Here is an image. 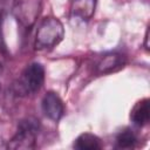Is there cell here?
<instances>
[{
    "mask_svg": "<svg viewBox=\"0 0 150 150\" xmlns=\"http://www.w3.org/2000/svg\"><path fill=\"white\" fill-rule=\"evenodd\" d=\"M43 81H45V69L42 64L35 62L29 64L23 70L21 77L19 79L14 88L15 91L20 95L33 94L42 87Z\"/></svg>",
    "mask_w": 150,
    "mask_h": 150,
    "instance_id": "7a4b0ae2",
    "label": "cell"
},
{
    "mask_svg": "<svg viewBox=\"0 0 150 150\" xmlns=\"http://www.w3.org/2000/svg\"><path fill=\"white\" fill-rule=\"evenodd\" d=\"M38 121L34 118H27L21 121L16 134L9 141L8 148L11 149H32L35 144L38 134Z\"/></svg>",
    "mask_w": 150,
    "mask_h": 150,
    "instance_id": "3957f363",
    "label": "cell"
},
{
    "mask_svg": "<svg viewBox=\"0 0 150 150\" xmlns=\"http://www.w3.org/2000/svg\"><path fill=\"white\" fill-rule=\"evenodd\" d=\"M96 6V0H73L70 13L73 16L81 20H88L93 16Z\"/></svg>",
    "mask_w": 150,
    "mask_h": 150,
    "instance_id": "8992f818",
    "label": "cell"
},
{
    "mask_svg": "<svg viewBox=\"0 0 150 150\" xmlns=\"http://www.w3.org/2000/svg\"><path fill=\"white\" fill-rule=\"evenodd\" d=\"M130 118L137 127H144L150 120V101L143 98L138 101L130 111Z\"/></svg>",
    "mask_w": 150,
    "mask_h": 150,
    "instance_id": "5b68a950",
    "label": "cell"
},
{
    "mask_svg": "<svg viewBox=\"0 0 150 150\" xmlns=\"http://www.w3.org/2000/svg\"><path fill=\"white\" fill-rule=\"evenodd\" d=\"M63 103L56 93L49 91L43 96L42 100V111L52 121H59L63 115Z\"/></svg>",
    "mask_w": 150,
    "mask_h": 150,
    "instance_id": "277c9868",
    "label": "cell"
},
{
    "mask_svg": "<svg viewBox=\"0 0 150 150\" xmlns=\"http://www.w3.org/2000/svg\"><path fill=\"white\" fill-rule=\"evenodd\" d=\"M136 143H137V137L130 129H125L121 131L116 137L117 149H131L136 145Z\"/></svg>",
    "mask_w": 150,
    "mask_h": 150,
    "instance_id": "9c48e42d",
    "label": "cell"
},
{
    "mask_svg": "<svg viewBox=\"0 0 150 150\" xmlns=\"http://www.w3.org/2000/svg\"><path fill=\"white\" fill-rule=\"evenodd\" d=\"M63 33V26L60 20L53 16L45 18L38 27L34 46L39 50L53 48L62 40Z\"/></svg>",
    "mask_w": 150,
    "mask_h": 150,
    "instance_id": "6da1fadb",
    "label": "cell"
},
{
    "mask_svg": "<svg viewBox=\"0 0 150 150\" xmlns=\"http://www.w3.org/2000/svg\"><path fill=\"white\" fill-rule=\"evenodd\" d=\"M148 40H149V29L146 30V33H145V49L148 50L149 49V43H148Z\"/></svg>",
    "mask_w": 150,
    "mask_h": 150,
    "instance_id": "8fae6325",
    "label": "cell"
},
{
    "mask_svg": "<svg viewBox=\"0 0 150 150\" xmlns=\"http://www.w3.org/2000/svg\"><path fill=\"white\" fill-rule=\"evenodd\" d=\"M73 146L77 150H98L102 148V143L96 135L84 132V134H81L74 141Z\"/></svg>",
    "mask_w": 150,
    "mask_h": 150,
    "instance_id": "52a82bcc",
    "label": "cell"
},
{
    "mask_svg": "<svg viewBox=\"0 0 150 150\" xmlns=\"http://www.w3.org/2000/svg\"><path fill=\"white\" fill-rule=\"evenodd\" d=\"M123 57L120 54L112 53V54H108L105 56L102 57V60L98 62L97 68L101 73H110L114 70L120 69L121 67H123Z\"/></svg>",
    "mask_w": 150,
    "mask_h": 150,
    "instance_id": "ba28073f",
    "label": "cell"
},
{
    "mask_svg": "<svg viewBox=\"0 0 150 150\" xmlns=\"http://www.w3.org/2000/svg\"><path fill=\"white\" fill-rule=\"evenodd\" d=\"M2 15H1V11H0V52L2 53H6V43H5V40H4V34H2Z\"/></svg>",
    "mask_w": 150,
    "mask_h": 150,
    "instance_id": "30bf717a",
    "label": "cell"
}]
</instances>
